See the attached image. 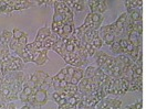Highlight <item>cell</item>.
Listing matches in <instances>:
<instances>
[{"instance_id": "27", "label": "cell", "mask_w": 146, "mask_h": 109, "mask_svg": "<svg viewBox=\"0 0 146 109\" xmlns=\"http://www.w3.org/2000/svg\"><path fill=\"white\" fill-rule=\"evenodd\" d=\"M84 72H85V71H83L81 67H76V70H75V72H74L73 77L80 82L82 78H84Z\"/></svg>"}, {"instance_id": "23", "label": "cell", "mask_w": 146, "mask_h": 109, "mask_svg": "<svg viewBox=\"0 0 146 109\" xmlns=\"http://www.w3.org/2000/svg\"><path fill=\"white\" fill-rule=\"evenodd\" d=\"M121 81V87H122V91H123V95H125L127 91H129V81L125 77H122L119 78Z\"/></svg>"}, {"instance_id": "17", "label": "cell", "mask_w": 146, "mask_h": 109, "mask_svg": "<svg viewBox=\"0 0 146 109\" xmlns=\"http://www.w3.org/2000/svg\"><path fill=\"white\" fill-rule=\"evenodd\" d=\"M12 39V32L9 30H3L0 34V44H8L9 41Z\"/></svg>"}, {"instance_id": "3", "label": "cell", "mask_w": 146, "mask_h": 109, "mask_svg": "<svg viewBox=\"0 0 146 109\" xmlns=\"http://www.w3.org/2000/svg\"><path fill=\"white\" fill-rule=\"evenodd\" d=\"M7 65L9 72H22L25 68V62L17 55H10Z\"/></svg>"}, {"instance_id": "8", "label": "cell", "mask_w": 146, "mask_h": 109, "mask_svg": "<svg viewBox=\"0 0 146 109\" xmlns=\"http://www.w3.org/2000/svg\"><path fill=\"white\" fill-rule=\"evenodd\" d=\"M49 61V57H48V51L46 52H39L36 51L33 53V58H32V63L36 64V65H44Z\"/></svg>"}, {"instance_id": "31", "label": "cell", "mask_w": 146, "mask_h": 109, "mask_svg": "<svg viewBox=\"0 0 146 109\" xmlns=\"http://www.w3.org/2000/svg\"><path fill=\"white\" fill-rule=\"evenodd\" d=\"M76 49H78V47L74 45L72 41L69 39V40H68V43H66V52H68V53H74V52L76 51Z\"/></svg>"}, {"instance_id": "15", "label": "cell", "mask_w": 146, "mask_h": 109, "mask_svg": "<svg viewBox=\"0 0 146 109\" xmlns=\"http://www.w3.org/2000/svg\"><path fill=\"white\" fill-rule=\"evenodd\" d=\"M101 39L103 40V43L106 45L111 46L116 40V36L114 33H100Z\"/></svg>"}, {"instance_id": "21", "label": "cell", "mask_w": 146, "mask_h": 109, "mask_svg": "<svg viewBox=\"0 0 146 109\" xmlns=\"http://www.w3.org/2000/svg\"><path fill=\"white\" fill-rule=\"evenodd\" d=\"M128 16L131 17V19L133 20V22H138V21H142V9H137L134 10L132 12L128 13Z\"/></svg>"}, {"instance_id": "18", "label": "cell", "mask_w": 146, "mask_h": 109, "mask_svg": "<svg viewBox=\"0 0 146 109\" xmlns=\"http://www.w3.org/2000/svg\"><path fill=\"white\" fill-rule=\"evenodd\" d=\"M85 9V1L83 0H72V10L81 12Z\"/></svg>"}, {"instance_id": "34", "label": "cell", "mask_w": 146, "mask_h": 109, "mask_svg": "<svg viewBox=\"0 0 146 109\" xmlns=\"http://www.w3.org/2000/svg\"><path fill=\"white\" fill-rule=\"evenodd\" d=\"M18 42L20 45H27L28 44V35L27 34H25L22 37H20V39L18 40Z\"/></svg>"}, {"instance_id": "9", "label": "cell", "mask_w": 146, "mask_h": 109, "mask_svg": "<svg viewBox=\"0 0 146 109\" xmlns=\"http://www.w3.org/2000/svg\"><path fill=\"white\" fill-rule=\"evenodd\" d=\"M38 6L36 1H28V0H16L15 2V10L20 11V10H25L28 8H32Z\"/></svg>"}, {"instance_id": "1", "label": "cell", "mask_w": 146, "mask_h": 109, "mask_svg": "<svg viewBox=\"0 0 146 109\" xmlns=\"http://www.w3.org/2000/svg\"><path fill=\"white\" fill-rule=\"evenodd\" d=\"M48 102V91L43 88H35L32 94L29 96L28 99V105L31 107H36L41 108Z\"/></svg>"}, {"instance_id": "32", "label": "cell", "mask_w": 146, "mask_h": 109, "mask_svg": "<svg viewBox=\"0 0 146 109\" xmlns=\"http://www.w3.org/2000/svg\"><path fill=\"white\" fill-rule=\"evenodd\" d=\"M88 3H89V6H90V9H91L92 13H95L96 7H98V5H99V0H89Z\"/></svg>"}, {"instance_id": "2", "label": "cell", "mask_w": 146, "mask_h": 109, "mask_svg": "<svg viewBox=\"0 0 146 109\" xmlns=\"http://www.w3.org/2000/svg\"><path fill=\"white\" fill-rule=\"evenodd\" d=\"M30 79L35 83L36 85V87H39V88L46 89L50 86H52V77L49 76L43 71H36L33 74H31Z\"/></svg>"}, {"instance_id": "36", "label": "cell", "mask_w": 146, "mask_h": 109, "mask_svg": "<svg viewBox=\"0 0 146 109\" xmlns=\"http://www.w3.org/2000/svg\"><path fill=\"white\" fill-rule=\"evenodd\" d=\"M20 109H31V108H30V106H29V105H25L22 108H20Z\"/></svg>"}, {"instance_id": "20", "label": "cell", "mask_w": 146, "mask_h": 109, "mask_svg": "<svg viewBox=\"0 0 146 109\" xmlns=\"http://www.w3.org/2000/svg\"><path fill=\"white\" fill-rule=\"evenodd\" d=\"M96 70H98V66L89 65V66L86 67L85 72H84V77H85V78H89V79H91L92 77L95 75V73H96Z\"/></svg>"}, {"instance_id": "4", "label": "cell", "mask_w": 146, "mask_h": 109, "mask_svg": "<svg viewBox=\"0 0 146 109\" xmlns=\"http://www.w3.org/2000/svg\"><path fill=\"white\" fill-rule=\"evenodd\" d=\"M121 106H122V100L104 98L96 105L95 109H119Z\"/></svg>"}, {"instance_id": "25", "label": "cell", "mask_w": 146, "mask_h": 109, "mask_svg": "<svg viewBox=\"0 0 146 109\" xmlns=\"http://www.w3.org/2000/svg\"><path fill=\"white\" fill-rule=\"evenodd\" d=\"M91 44L94 46L96 50H100L101 47H102V45H103V40L101 39L100 35L95 36V37L91 41Z\"/></svg>"}, {"instance_id": "24", "label": "cell", "mask_w": 146, "mask_h": 109, "mask_svg": "<svg viewBox=\"0 0 146 109\" xmlns=\"http://www.w3.org/2000/svg\"><path fill=\"white\" fill-rule=\"evenodd\" d=\"M82 45L85 47L86 52L89 53V56H94V55L96 54V52L99 51V50H96L94 46L92 45L91 43H82Z\"/></svg>"}, {"instance_id": "11", "label": "cell", "mask_w": 146, "mask_h": 109, "mask_svg": "<svg viewBox=\"0 0 146 109\" xmlns=\"http://www.w3.org/2000/svg\"><path fill=\"white\" fill-rule=\"evenodd\" d=\"M51 33H52L51 29H49V28H46V27L41 28V29L38 30V33H36V36L35 40H36V41H39V42H43L44 40H46L49 36L51 35Z\"/></svg>"}, {"instance_id": "13", "label": "cell", "mask_w": 146, "mask_h": 109, "mask_svg": "<svg viewBox=\"0 0 146 109\" xmlns=\"http://www.w3.org/2000/svg\"><path fill=\"white\" fill-rule=\"evenodd\" d=\"M143 88V79H135L133 78L132 81H129V91H142Z\"/></svg>"}, {"instance_id": "35", "label": "cell", "mask_w": 146, "mask_h": 109, "mask_svg": "<svg viewBox=\"0 0 146 109\" xmlns=\"http://www.w3.org/2000/svg\"><path fill=\"white\" fill-rule=\"evenodd\" d=\"M126 109H136V104H133V105H129L126 107Z\"/></svg>"}, {"instance_id": "5", "label": "cell", "mask_w": 146, "mask_h": 109, "mask_svg": "<svg viewBox=\"0 0 146 109\" xmlns=\"http://www.w3.org/2000/svg\"><path fill=\"white\" fill-rule=\"evenodd\" d=\"M63 60L66 64H69L70 66H74V67H82L83 65H88L75 52L74 53H68Z\"/></svg>"}, {"instance_id": "29", "label": "cell", "mask_w": 146, "mask_h": 109, "mask_svg": "<svg viewBox=\"0 0 146 109\" xmlns=\"http://www.w3.org/2000/svg\"><path fill=\"white\" fill-rule=\"evenodd\" d=\"M25 34H26V33H25L23 31L19 30V29H17V28H15V29L12 30V37L16 39V40H19L20 37H22Z\"/></svg>"}, {"instance_id": "19", "label": "cell", "mask_w": 146, "mask_h": 109, "mask_svg": "<svg viewBox=\"0 0 146 109\" xmlns=\"http://www.w3.org/2000/svg\"><path fill=\"white\" fill-rule=\"evenodd\" d=\"M110 47H111V50H112V52H113L114 54H117V55L124 54V53H123V49L119 45V39H116L115 42L110 46Z\"/></svg>"}, {"instance_id": "30", "label": "cell", "mask_w": 146, "mask_h": 109, "mask_svg": "<svg viewBox=\"0 0 146 109\" xmlns=\"http://www.w3.org/2000/svg\"><path fill=\"white\" fill-rule=\"evenodd\" d=\"M15 2L16 0H8V5H7V9L5 14H10L12 11H15Z\"/></svg>"}, {"instance_id": "22", "label": "cell", "mask_w": 146, "mask_h": 109, "mask_svg": "<svg viewBox=\"0 0 146 109\" xmlns=\"http://www.w3.org/2000/svg\"><path fill=\"white\" fill-rule=\"evenodd\" d=\"M106 10H108V1H105V0H99V5H98V7H96L95 13L102 14V13L105 12Z\"/></svg>"}, {"instance_id": "33", "label": "cell", "mask_w": 146, "mask_h": 109, "mask_svg": "<svg viewBox=\"0 0 146 109\" xmlns=\"http://www.w3.org/2000/svg\"><path fill=\"white\" fill-rule=\"evenodd\" d=\"M8 0H0V14H5L7 9Z\"/></svg>"}, {"instance_id": "14", "label": "cell", "mask_w": 146, "mask_h": 109, "mask_svg": "<svg viewBox=\"0 0 146 109\" xmlns=\"http://www.w3.org/2000/svg\"><path fill=\"white\" fill-rule=\"evenodd\" d=\"M103 16L100 14V13H92V21H93V30H96V31H99L101 29V24H102V22H103Z\"/></svg>"}, {"instance_id": "26", "label": "cell", "mask_w": 146, "mask_h": 109, "mask_svg": "<svg viewBox=\"0 0 146 109\" xmlns=\"http://www.w3.org/2000/svg\"><path fill=\"white\" fill-rule=\"evenodd\" d=\"M66 75H68V72H66V67H64V68H62L60 72L58 73L56 75H54L53 77H54L55 79H58V81H60V82H62V81H64L65 78H66Z\"/></svg>"}, {"instance_id": "28", "label": "cell", "mask_w": 146, "mask_h": 109, "mask_svg": "<svg viewBox=\"0 0 146 109\" xmlns=\"http://www.w3.org/2000/svg\"><path fill=\"white\" fill-rule=\"evenodd\" d=\"M8 46H9V49H10V51H12V52H16V50L18 49V46H19V42H18V40H16V39H11L9 41V43H8Z\"/></svg>"}, {"instance_id": "6", "label": "cell", "mask_w": 146, "mask_h": 109, "mask_svg": "<svg viewBox=\"0 0 146 109\" xmlns=\"http://www.w3.org/2000/svg\"><path fill=\"white\" fill-rule=\"evenodd\" d=\"M78 87H79V93L82 94V96L84 95H91L94 93V89H93V86H92L91 79L89 78H82L79 84H78Z\"/></svg>"}, {"instance_id": "7", "label": "cell", "mask_w": 146, "mask_h": 109, "mask_svg": "<svg viewBox=\"0 0 146 109\" xmlns=\"http://www.w3.org/2000/svg\"><path fill=\"white\" fill-rule=\"evenodd\" d=\"M68 40L69 39H60L54 45H53V47H52V51H54L55 53H58L62 58H64L66 56V54H68V52H66Z\"/></svg>"}, {"instance_id": "12", "label": "cell", "mask_w": 146, "mask_h": 109, "mask_svg": "<svg viewBox=\"0 0 146 109\" xmlns=\"http://www.w3.org/2000/svg\"><path fill=\"white\" fill-rule=\"evenodd\" d=\"M94 57H95V61H96V64H98V67H103V65L106 63V61L109 60L110 55H108L105 52H103V51H98L96 52V54L94 55Z\"/></svg>"}, {"instance_id": "10", "label": "cell", "mask_w": 146, "mask_h": 109, "mask_svg": "<svg viewBox=\"0 0 146 109\" xmlns=\"http://www.w3.org/2000/svg\"><path fill=\"white\" fill-rule=\"evenodd\" d=\"M124 3H125V8L127 10L126 11L127 13L134 11V10L142 9V7H143L142 0H126V1H124Z\"/></svg>"}, {"instance_id": "16", "label": "cell", "mask_w": 146, "mask_h": 109, "mask_svg": "<svg viewBox=\"0 0 146 109\" xmlns=\"http://www.w3.org/2000/svg\"><path fill=\"white\" fill-rule=\"evenodd\" d=\"M33 53H35V52H31V51H29L27 49H25V50L21 52V54L19 55V57L25 62V64L30 63V62H32Z\"/></svg>"}]
</instances>
